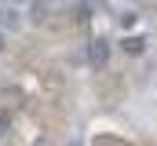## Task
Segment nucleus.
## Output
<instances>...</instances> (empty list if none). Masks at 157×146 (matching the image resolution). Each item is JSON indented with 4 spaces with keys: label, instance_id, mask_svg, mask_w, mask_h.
<instances>
[{
    "label": "nucleus",
    "instance_id": "obj_1",
    "mask_svg": "<svg viewBox=\"0 0 157 146\" xmlns=\"http://www.w3.org/2000/svg\"><path fill=\"white\" fill-rule=\"evenodd\" d=\"M106 55H110L106 40H95V44H91V66H102V62H106Z\"/></svg>",
    "mask_w": 157,
    "mask_h": 146
},
{
    "label": "nucleus",
    "instance_id": "obj_2",
    "mask_svg": "<svg viewBox=\"0 0 157 146\" xmlns=\"http://www.w3.org/2000/svg\"><path fill=\"white\" fill-rule=\"evenodd\" d=\"M0 18H4V26H11V29H15V26H18V7L4 4V7H0Z\"/></svg>",
    "mask_w": 157,
    "mask_h": 146
},
{
    "label": "nucleus",
    "instance_id": "obj_3",
    "mask_svg": "<svg viewBox=\"0 0 157 146\" xmlns=\"http://www.w3.org/2000/svg\"><path fill=\"white\" fill-rule=\"evenodd\" d=\"M143 44H146L143 36H128V40H124V51H128V55H139V51H143Z\"/></svg>",
    "mask_w": 157,
    "mask_h": 146
},
{
    "label": "nucleus",
    "instance_id": "obj_4",
    "mask_svg": "<svg viewBox=\"0 0 157 146\" xmlns=\"http://www.w3.org/2000/svg\"><path fill=\"white\" fill-rule=\"evenodd\" d=\"M7 124H11V117H7V113H4V110H0V135H4V132H7Z\"/></svg>",
    "mask_w": 157,
    "mask_h": 146
},
{
    "label": "nucleus",
    "instance_id": "obj_5",
    "mask_svg": "<svg viewBox=\"0 0 157 146\" xmlns=\"http://www.w3.org/2000/svg\"><path fill=\"white\" fill-rule=\"evenodd\" d=\"M70 146H80V143H77V139H73V143H70Z\"/></svg>",
    "mask_w": 157,
    "mask_h": 146
},
{
    "label": "nucleus",
    "instance_id": "obj_6",
    "mask_svg": "<svg viewBox=\"0 0 157 146\" xmlns=\"http://www.w3.org/2000/svg\"><path fill=\"white\" fill-rule=\"evenodd\" d=\"M0 48H4V36H0Z\"/></svg>",
    "mask_w": 157,
    "mask_h": 146
},
{
    "label": "nucleus",
    "instance_id": "obj_7",
    "mask_svg": "<svg viewBox=\"0 0 157 146\" xmlns=\"http://www.w3.org/2000/svg\"><path fill=\"white\" fill-rule=\"evenodd\" d=\"M40 146H48V143H40Z\"/></svg>",
    "mask_w": 157,
    "mask_h": 146
}]
</instances>
